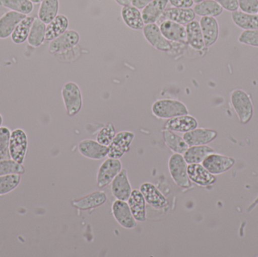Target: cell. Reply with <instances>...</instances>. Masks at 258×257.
<instances>
[{
    "label": "cell",
    "instance_id": "cell-40",
    "mask_svg": "<svg viewBox=\"0 0 258 257\" xmlns=\"http://www.w3.org/2000/svg\"><path fill=\"white\" fill-rule=\"evenodd\" d=\"M238 40L244 45L258 47V30H244L239 35Z\"/></svg>",
    "mask_w": 258,
    "mask_h": 257
},
{
    "label": "cell",
    "instance_id": "cell-34",
    "mask_svg": "<svg viewBox=\"0 0 258 257\" xmlns=\"http://www.w3.org/2000/svg\"><path fill=\"white\" fill-rule=\"evenodd\" d=\"M196 15L201 17L219 16L222 14L224 9L215 0H204L197 3L194 8Z\"/></svg>",
    "mask_w": 258,
    "mask_h": 257
},
{
    "label": "cell",
    "instance_id": "cell-48",
    "mask_svg": "<svg viewBox=\"0 0 258 257\" xmlns=\"http://www.w3.org/2000/svg\"><path fill=\"white\" fill-rule=\"evenodd\" d=\"M194 3H201V2L204 1V0H194Z\"/></svg>",
    "mask_w": 258,
    "mask_h": 257
},
{
    "label": "cell",
    "instance_id": "cell-49",
    "mask_svg": "<svg viewBox=\"0 0 258 257\" xmlns=\"http://www.w3.org/2000/svg\"><path fill=\"white\" fill-rule=\"evenodd\" d=\"M257 14H258V12H257Z\"/></svg>",
    "mask_w": 258,
    "mask_h": 257
},
{
    "label": "cell",
    "instance_id": "cell-10",
    "mask_svg": "<svg viewBox=\"0 0 258 257\" xmlns=\"http://www.w3.org/2000/svg\"><path fill=\"white\" fill-rule=\"evenodd\" d=\"M143 30V34L147 42L156 49L162 51H168L171 49V44L167 40L159 26L155 24H145Z\"/></svg>",
    "mask_w": 258,
    "mask_h": 257
},
{
    "label": "cell",
    "instance_id": "cell-9",
    "mask_svg": "<svg viewBox=\"0 0 258 257\" xmlns=\"http://www.w3.org/2000/svg\"><path fill=\"white\" fill-rule=\"evenodd\" d=\"M112 214L122 227L132 229L136 227L137 220L134 217L128 202L116 199L112 205Z\"/></svg>",
    "mask_w": 258,
    "mask_h": 257
},
{
    "label": "cell",
    "instance_id": "cell-13",
    "mask_svg": "<svg viewBox=\"0 0 258 257\" xmlns=\"http://www.w3.org/2000/svg\"><path fill=\"white\" fill-rule=\"evenodd\" d=\"M111 190L113 196L118 200L128 201L132 190L126 169H122L112 181Z\"/></svg>",
    "mask_w": 258,
    "mask_h": 257
},
{
    "label": "cell",
    "instance_id": "cell-4",
    "mask_svg": "<svg viewBox=\"0 0 258 257\" xmlns=\"http://www.w3.org/2000/svg\"><path fill=\"white\" fill-rule=\"evenodd\" d=\"M28 147V139L24 130L17 128L11 133L9 154L11 158L19 164H23Z\"/></svg>",
    "mask_w": 258,
    "mask_h": 257
},
{
    "label": "cell",
    "instance_id": "cell-24",
    "mask_svg": "<svg viewBox=\"0 0 258 257\" xmlns=\"http://www.w3.org/2000/svg\"><path fill=\"white\" fill-rule=\"evenodd\" d=\"M128 206L135 220L138 222H144L146 216V201L140 190H132L128 199Z\"/></svg>",
    "mask_w": 258,
    "mask_h": 257
},
{
    "label": "cell",
    "instance_id": "cell-37",
    "mask_svg": "<svg viewBox=\"0 0 258 257\" xmlns=\"http://www.w3.org/2000/svg\"><path fill=\"white\" fill-rule=\"evenodd\" d=\"M25 172V168L22 164L16 162L12 158L0 159V176L3 175H23Z\"/></svg>",
    "mask_w": 258,
    "mask_h": 257
},
{
    "label": "cell",
    "instance_id": "cell-20",
    "mask_svg": "<svg viewBox=\"0 0 258 257\" xmlns=\"http://www.w3.org/2000/svg\"><path fill=\"white\" fill-rule=\"evenodd\" d=\"M168 3V0H153L146 6L141 12L144 24H155L160 19Z\"/></svg>",
    "mask_w": 258,
    "mask_h": 257
},
{
    "label": "cell",
    "instance_id": "cell-22",
    "mask_svg": "<svg viewBox=\"0 0 258 257\" xmlns=\"http://www.w3.org/2000/svg\"><path fill=\"white\" fill-rule=\"evenodd\" d=\"M187 175L190 181L200 186L210 185L215 181L212 174L200 164H188Z\"/></svg>",
    "mask_w": 258,
    "mask_h": 257
},
{
    "label": "cell",
    "instance_id": "cell-42",
    "mask_svg": "<svg viewBox=\"0 0 258 257\" xmlns=\"http://www.w3.org/2000/svg\"><path fill=\"white\" fill-rule=\"evenodd\" d=\"M223 9L229 12H235L239 9L238 0H215Z\"/></svg>",
    "mask_w": 258,
    "mask_h": 257
},
{
    "label": "cell",
    "instance_id": "cell-41",
    "mask_svg": "<svg viewBox=\"0 0 258 257\" xmlns=\"http://www.w3.org/2000/svg\"><path fill=\"white\" fill-rule=\"evenodd\" d=\"M239 9L242 12L250 14H257L258 0H238Z\"/></svg>",
    "mask_w": 258,
    "mask_h": 257
},
{
    "label": "cell",
    "instance_id": "cell-30",
    "mask_svg": "<svg viewBox=\"0 0 258 257\" xmlns=\"http://www.w3.org/2000/svg\"><path fill=\"white\" fill-rule=\"evenodd\" d=\"M164 141L168 148L174 153L183 155L187 150L189 146L183 140V137L177 135L174 131L168 129H164L162 131Z\"/></svg>",
    "mask_w": 258,
    "mask_h": 257
},
{
    "label": "cell",
    "instance_id": "cell-1",
    "mask_svg": "<svg viewBox=\"0 0 258 257\" xmlns=\"http://www.w3.org/2000/svg\"><path fill=\"white\" fill-rule=\"evenodd\" d=\"M152 113L161 119H169L189 114V110L183 103L173 99L158 100L152 106Z\"/></svg>",
    "mask_w": 258,
    "mask_h": 257
},
{
    "label": "cell",
    "instance_id": "cell-7",
    "mask_svg": "<svg viewBox=\"0 0 258 257\" xmlns=\"http://www.w3.org/2000/svg\"><path fill=\"white\" fill-rule=\"evenodd\" d=\"M135 138V134L132 131H124L117 133L113 141L108 146L109 158H122L130 149V146Z\"/></svg>",
    "mask_w": 258,
    "mask_h": 257
},
{
    "label": "cell",
    "instance_id": "cell-36",
    "mask_svg": "<svg viewBox=\"0 0 258 257\" xmlns=\"http://www.w3.org/2000/svg\"><path fill=\"white\" fill-rule=\"evenodd\" d=\"M21 179V175L17 174L0 176V196L15 190L19 186Z\"/></svg>",
    "mask_w": 258,
    "mask_h": 257
},
{
    "label": "cell",
    "instance_id": "cell-19",
    "mask_svg": "<svg viewBox=\"0 0 258 257\" xmlns=\"http://www.w3.org/2000/svg\"><path fill=\"white\" fill-rule=\"evenodd\" d=\"M164 37L168 41H184L186 39V27L170 20H164L159 26Z\"/></svg>",
    "mask_w": 258,
    "mask_h": 257
},
{
    "label": "cell",
    "instance_id": "cell-17",
    "mask_svg": "<svg viewBox=\"0 0 258 257\" xmlns=\"http://www.w3.org/2000/svg\"><path fill=\"white\" fill-rule=\"evenodd\" d=\"M198 127V122L190 115H183L168 119L165 125V129L175 132L186 133Z\"/></svg>",
    "mask_w": 258,
    "mask_h": 257
},
{
    "label": "cell",
    "instance_id": "cell-3",
    "mask_svg": "<svg viewBox=\"0 0 258 257\" xmlns=\"http://www.w3.org/2000/svg\"><path fill=\"white\" fill-rule=\"evenodd\" d=\"M187 164L180 154H173L168 160V170L171 178L181 188L191 187L190 180L187 175Z\"/></svg>",
    "mask_w": 258,
    "mask_h": 257
},
{
    "label": "cell",
    "instance_id": "cell-16",
    "mask_svg": "<svg viewBox=\"0 0 258 257\" xmlns=\"http://www.w3.org/2000/svg\"><path fill=\"white\" fill-rule=\"evenodd\" d=\"M234 164V160L228 157L211 154L203 161V165L212 175H218L228 170Z\"/></svg>",
    "mask_w": 258,
    "mask_h": 257
},
{
    "label": "cell",
    "instance_id": "cell-12",
    "mask_svg": "<svg viewBox=\"0 0 258 257\" xmlns=\"http://www.w3.org/2000/svg\"><path fill=\"white\" fill-rule=\"evenodd\" d=\"M79 151L86 158L94 160H101L108 155V146H104L97 140L86 139L78 145Z\"/></svg>",
    "mask_w": 258,
    "mask_h": 257
},
{
    "label": "cell",
    "instance_id": "cell-35",
    "mask_svg": "<svg viewBox=\"0 0 258 257\" xmlns=\"http://www.w3.org/2000/svg\"><path fill=\"white\" fill-rule=\"evenodd\" d=\"M0 6L26 15L33 10V3L30 0H0Z\"/></svg>",
    "mask_w": 258,
    "mask_h": 257
},
{
    "label": "cell",
    "instance_id": "cell-29",
    "mask_svg": "<svg viewBox=\"0 0 258 257\" xmlns=\"http://www.w3.org/2000/svg\"><path fill=\"white\" fill-rule=\"evenodd\" d=\"M232 20L239 28L244 30H258V14H250L242 11L232 12Z\"/></svg>",
    "mask_w": 258,
    "mask_h": 257
},
{
    "label": "cell",
    "instance_id": "cell-14",
    "mask_svg": "<svg viewBox=\"0 0 258 257\" xmlns=\"http://www.w3.org/2000/svg\"><path fill=\"white\" fill-rule=\"evenodd\" d=\"M206 48L212 46L219 36V25L214 17H202L200 21Z\"/></svg>",
    "mask_w": 258,
    "mask_h": 257
},
{
    "label": "cell",
    "instance_id": "cell-2",
    "mask_svg": "<svg viewBox=\"0 0 258 257\" xmlns=\"http://www.w3.org/2000/svg\"><path fill=\"white\" fill-rule=\"evenodd\" d=\"M61 95L68 116L77 115L83 107V96L78 84L73 81L65 83Z\"/></svg>",
    "mask_w": 258,
    "mask_h": 257
},
{
    "label": "cell",
    "instance_id": "cell-6",
    "mask_svg": "<svg viewBox=\"0 0 258 257\" xmlns=\"http://www.w3.org/2000/svg\"><path fill=\"white\" fill-rule=\"evenodd\" d=\"M122 163L117 158H108L100 166L97 175V184L101 188L111 184L122 170Z\"/></svg>",
    "mask_w": 258,
    "mask_h": 257
},
{
    "label": "cell",
    "instance_id": "cell-45",
    "mask_svg": "<svg viewBox=\"0 0 258 257\" xmlns=\"http://www.w3.org/2000/svg\"><path fill=\"white\" fill-rule=\"evenodd\" d=\"M118 4L122 6V7L123 6H129V5H132V0H115Z\"/></svg>",
    "mask_w": 258,
    "mask_h": 257
},
{
    "label": "cell",
    "instance_id": "cell-21",
    "mask_svg": "<svg viewBox=\"0 0 258 257\" xmlns=\"http://www.w3.org/2000/svg\"><path fill=\"white\" fill-rule=\"evenodd\" d=\"M195 18L196 13L194 12V9L191 8L182 9V8L174 7L165 9L160 18L170 20V21L184 25V24H189L191 21H194Z\"/></svg>",
    "mask_w": 258,
    "mask_h": 257
},
{
    "label": "cell",
    "instance_id": "cell-23",
    "mask_svg": "<svg viewBox=\"0 0 258 257\" xmlns=\"http://www.w3.org/2000/svg\"><path fill=\"white\" fill-rule=\"evenodd\" d=\"M107 200V196L104 192L96 191L78 200L74 201L73 205L78 209L86 211L101 206L106 203Z\"/></svg>",
    "mask_w": 258,
    "mask_h": 257
},
{
    "label": "cell",
    "instance_id": "cell-32",
    "mask_svg": "<svg viewBox=\"0 0 258 257\" xmlns=\"http://www.w3.org/2000/svg\"><path fill=\"white\" fill-rule=\"evenodd\" d=\"M45 30L46 24L39 18H35L27 39L29 45L34 48L40 46L45 40Z\"/></svg>",
    "mask_w": 258,
    "mask_h": 257
},
{
    "label": "cell",
    "instance_id": "cell-31",
    "mask_svg": "<svg viewBox=\"0 0 258 257\" xmlns=\"http://www.w3.org/2000/svg\"><path fill=\"white\" fill-rule=\"evenodd\" d=\"M34 19V17L26 16L20 21L11 36L14 43L21 45L27 40Z\"/></svg>",
    "mask_w": 258,
    "mask_h": 257
},
{
    "label": "cell",
    "instance_id": "cell-25",
    "mask_svg": "<svg viewBox=\"0 0 258 257\" xmlns=\"http://www.w3.org/2000/svg\"><path fill=\"white\" fill-rule=\"evenodd\" d=\"M186 40L194 49L201 51L206 48L200 22L191 21L186 26Z\"/></svg>",
    "mask_w": 258,
    "mask_h": 257
},
{
    "label": "cell",
    "instance_id": "cell-28",
    "mask_svg": "<svg viewBox=\"0 0 258 257\" xmlns=\"http://www.w3.org/2000/svg\"><path fill=\"white\" fill-rule=\"evenodd\" d=\"M214 152L215 151L212 148L205 145L189 146L187 150L183 154V158L188 164H200Z\"/></svg>",
    "mask_w": 258,
    "mask_h": 257
},
{
    "label": "cell",
    "instance_id": "cell-8",
    "mask_svg": "<svg viewBox=\"0 0 258 257\" xmlns=\"http://www.w3.org/2000/svg\"><path fill=\"white\" fill-rule=\"evenodd\" d=\"M78 32L74 30H67L63 34L50 42L48 50L51 54H57L71 50L80 42Z\"/></svg>",
    "mask_w": 258,
    "mask_h": 257
},
{
    "label": "cell",
    "instance_id": "cell-46",
    "mask_svg": "<svg viewBox=\"0 0 258 257\" xmlns=\"http://www.w3.org/2000/svg\"><path fill=\"white\" fill-rule=\"evenodd\" d=\"M30 2L33 3V4H39V3H42V0H30Z\"/></svg>",
    "mask_w": 258,
    "mask_h": 257
},
{
    "label": "cell",
    "instance_id": "cell-27",
    "mask_svg": "<svg viewBox=\"0 0 258 257\" xmlns=\"http://www.w3.org/2000/svg\"><path fill=\"white\" fill-rule=\"evenodd\" d=\"M69 20L63 15H57L48 25L45 30V40L52 41L68 30Z\"/></svg>",
    "mask_w": 258,
    "mask_h": 257
},
{
    "label": "cell",
    "instance_id": "cell-47",
    "mask_svg": "<svg viewBox=\"0 0 258 257\" xmlns=\"http://www.w3.org/2000/svg\"><path fill=\"white\" fill-rule=\"evenodd\" d=\"M3 116H2V115L0 114V128H1L2 125H3Z\"/></svg>",
    "mask_w": 258,
    "mask_h": 257
},
{
    "label": "cell",
    "instance_id": "cell-11",
    "mask_svg": "<svg viewBox=\"0 0 258 257\" xmlns=\"http://www.w3.org/2000/svg\"><path fill=\"white\" fill-rule=\"evenodd\" d=\"M146 202L155 209L162 210L168 205V200L164 195L158 190L156 186L150 183H144L140 187Z\"/></svg>",
    "mask_w": 258,
    "mask_h": 257
},
{
    "label": "cell",
    "instance_id": "cell-5",
    "mask_svg": "<svg viewBox=\"0 0 258 257\" xmlns=\"http://www.w3.org/2000/svg\"><path fill=\"white\" fill-rule=\"evenodd\" d=\"M231 103L242 123H247L251 120L253 115L252 103L251 98L244 91L239 89L233 91Z\"/></svg>",
    "mask_w": 258,
    "mask_h": 257
},
{
    "label": "cell",
    "instance_id": "cell-18",
    "mask_svg": "<svg viewBox=\"0 0 258 257\" xmlns=\"http://www.w3.org/2000/svg\"><path fill=\"white\" fill-rule=\"evenodd\" d=\"M27 16L24 14L18 13L14 11L5 13L0 18V39H7L12 36V33L15 30L20 21L24 19Z\"/></svg>",
    "mask_w": 258,
    "mask_h": 257
},
{
    "label": "cell",
    "instance_id": "cell-43",
    "mask_svg": "<svg viewBox=\"0 0 258 257\" xmlns=\"http://www.w3.org/2000/svg\"><path fill=\"white\" fill-rule=\"evenodd\" d=\"M174 7L182 8V9H189L194 4V0H168Z\"/></svg>",
    "mask_w": 258,
    "mask_h": 257
},
{
    "label": "cell",
    "instance_id": "cell-44",
    "mask_svg": "<svg viewBox=\"0 0 258 257\" xmlns=\"http://www.w3.org/2000/svg\"><path fill=\"white\" fill-rule=\"evenodd\" d=\"M152 1L153 0H132V5L138 9H143Z\"/></svg>",
    "mask_w": 258,
    "mask_h": 257
},
{
    "label": "cell",
    "instance_id": "cell-39",
    "mask_svg": "<svg viewBox=\"0 0 258 257\" xmlns=\"http://www.w3.org/2000/svg\"><path fill=\"white\" fill-rule=\"evenodd\" d=\"M116 129L112 123H108L101 128L97 135V141L104 146H110L113 138L116 136Z\"/></svg>",
    "mask_w": 258,
    "mask_h": 257
},
{
    "label": "cell",
    "instance_id": "cell-38",
    "mask_svg": "<svg viewBox=\"0 0 258 257\" xmlns=\"http://www.w3.org/2000/svg\"><path fill=\"white\" fill-rule=\"evenodd\" d=\"M11 131L7 127L0 128V159L11 158L9 154V142Z\"/></svg>",
    "mask_w": 258,
    "mask_h": 257
},
{
    "label": "cell",
    "instance_id": "cell-15",
    "mask_svg": "<svg viewBox=\"0 0 258 257\" xmlns=\"http://www.w3.org/2000/svg\"><path fill=\"white\" fill-rule=\"evenodd\" d=\"M217 137L216 131L206 128H195L184 133L183 138L188 146H200L207 144Z\"/></svg>",
    "mask_w": 258,
    "mask_h": 257
},
{
    "label": "cell",
    "instance_id": "cell-33",
    "mask_svg": "<svg viewBox=\"0 0 258 257\" xmlns=\"http://www.w3.org/2000/svg\"><path fill=\"white\" fill-rule=\"evenodd\" d=\"M59 0H42L38 11V18L45 24H49L58 14Z\"/></svg>",
    "mask_w": 258,
    "mask_h": 257
},
{
    "label": "cell",
    "instance_id": "cell-26",
    "mask_svg": "<svg viewBox=\"0 0 258 257\" xmlns=\"http://www.w3.org/2000/svg\"><path fill=\"white\" fill-rule=\"evenodd\" d=\"M121 15L125 24L132 30H142L145 25L141 12L138 8L132 5L123 6L121 11Z\"/></svg>",
    "mask_w": 258,
    "mask_h": 257
}]
</instances>
